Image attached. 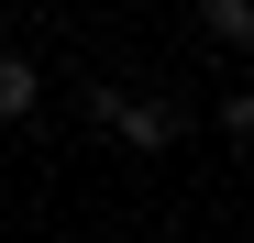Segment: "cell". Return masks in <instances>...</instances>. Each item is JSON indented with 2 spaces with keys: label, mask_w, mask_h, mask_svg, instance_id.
I'll use <instances>...</instances> for the list:
<instances>
[{
  "label": "cell",
  "mask_w": 254,
  "mask_h": 243,
  "mask_svg": "<svg viewBox=\"0 0 254 243\" xmlns=\"http://www.w3.org/2000/svg\"><path fill=\"white\" fill-rule=\"evenodd\" d=\"M210 33H221V45H243V33H254V0H210Z\"/></svg>",
  "instance_id": "3957f363"
},
{
  "label": "cell",
  "mask_w": 254,
  "mask_h": 243,
  "mask_svg": "<svg viewBox=\"0 0 254 243\" xmlns=\"http://www.w3.org/2000/svg\"><path fill=\"white\" fill-rule=\"evenodd\" d=\"M33 100H45V77H33V66H22V56H0V122H22V111H33Z\"/></svg>",
  "instance_id": "7a4b0ae2"
},
{
  "label": "cell",
  "mask_w": 254,
  "mask_h": 243,
  "mask_svg": "<svg viewBox=\"0 0 254 243\" xmlns=\"http://www.w3.org/2000/svg\"><path fill=\"white\" fill-rule=\"evenodd\" d=\"M100 122H111L122 144H144V155H155V144H177V122H188V111H177V100H155V89H100Z\"/></svg>",
  "instance_id": "6da1fadb"
}]
</instances>
